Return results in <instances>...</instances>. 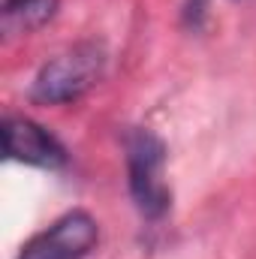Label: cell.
Instances as JSON below:
<instances>
[{"label":"cell","mask_w":256,"mask_h":259,"mask_svg":"<svg viewBox=\"0 0 256 259\" xmlns=\"http://www.w3.org/2000/svg\"><path fill=\"white\" fill-rule=\"evenodd\" d=\"M100 241V226L97 220L75 208L58 217L49 229L36 232L15 259H84Z\"/></svg>","instance_id":"obj_3"},{"label":"cell","mask_w":256,"mask_h":259,"mask_svg":"<svg viewBox=\"0 0 256 259\" xmlns=\"http://www.w3.org/2000/svg\"><path fill=\"white\" fill-rule=\"evenodd\" d=\"M106 72V49L100 42H78L69 52L52 58L36 72L30 100L42 106H64L84 97Z\"/></svg>","instance_id":"obj_2"},{"label":"cell","mask_w":256,"mask_h":259,"mask_svg":"<svg viewBox=\"0 0 256 259\" xmlns=\"http://www.w3.org/2000/svg\"><path fill=\"white\" fill-rule=\"evenodd\" d=\"M124 160H127V187L136 211L157 223L169 214L172 190L163 181L166 169V145L157 133L145 127H133L124 139Z\"/></svg>","instance_id":"obj_1"},{"label":"cell","mask_w":256,"mask_h":259,"mask_svg":"<svg viewBox=\"0 0 256 259\" xmlns=\"http://www.w3.org/2000/svg\"><path fill=\"white\" fill-rule=\"evenodd\" d=\"M61 0H3L0 27L6 36H24L39 30L58 15Z\"/></svg>","instance_id":"obj_5"},{"label":"cell","mask_w":256,"mask_h":259,"mask_svg":"<svg viewBox=\"0 0 256 259\" xmlns=\"http://www.w3.org/2000/svg\"><path fill=\"white\" fill-rule=\"evenodd\" d=\"M0 136H3V154L12 163H24L36 169H64L69 160L64 145L42 124L24 115H6Z\"/></svg>","instance_id":"obj_4"},{"label":"cell","mask_w":256,"mask_h":259,"mask_svg":"<svg viewBox=\"0 0 256 259\" xmlns=\"http://www.w3.org/2000/svg\"><path fill=\"white\" fill-rule=\"evenodd\" d=\"M205 15H208V0H187L184 3V24L190 30H199L205 24Z\"/></svg>","instance_id":"obj_6"}]
</instances>
